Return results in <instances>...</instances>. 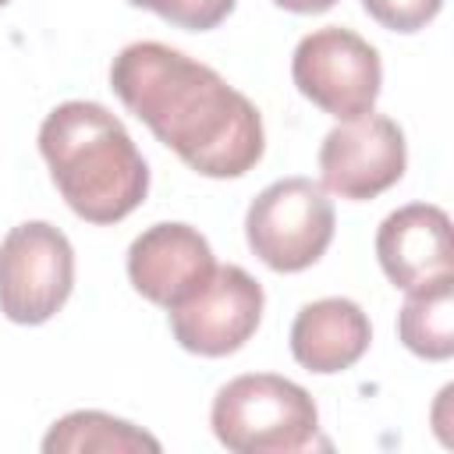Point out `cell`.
I'll use <instances>...</instances> for the list:
<instances>
[{"label":"cell","instance_id":"obj_15","mask_svg":"<svg viewBox=\"0 0 454 454\" xmlns=\"http://www.w3.org/2000/svg\"><path fill=\"white\" fill-rule=\"evenodd\" d=\"M362 7L390 32H419L440 14L443 0H362Z\"/></svg>","mask_w":454,"mask_h":454},{"label":"cell","instance_id":"obj_12","mask_svg":"<svg viewBox=\"0 0 454 454\" xmlns=\"http://www.w3.org/2000/svg\"><path fill=\"white\" fill-rule=\"evenodd\" d=\"M397 337L411 355L429 362L454 355V273L408 291L397 312Z\"/></svg>","mask_w":454,"mask_h":454},{"label":"cell","instance_id":"obj_10","mask_svg":"<svg viewBox=\"0 0 454 454\" xmlns=\"http://www.w3.org/2000/svg\"><path fill=\"white\" fill-rule=\"evenodd\" d=\"M376 259L387 280L401 291H415L454 273L450 216L433 202H408L394 209L376 231Z\"/></svg>","mask_w":454,"mask_h":454},{"label":"cell","instance_id":"obj_8","mask_svg":"<svg viewBox=\"0 0 454 454\" xmlns=\"http://www.w3.org/2000/svg\"><path fill=\"white\" fill-rule=\"evenodd\" d=\"M408 145L397 121L383 114H362L355 121H340L323 135L319 145V177L323 192L365 202L383 195L404 177Z\"/></svg>","mask_w":454,"mask_h":454},{"label":"cell","instance_id":"obj_13","mask_svg":"<svg viewBox=\"0 0 454 454\" xmlns=\"http://www.w3.org/2000/svg\"><path fill=\"white\" fill-rule=\"evenodd\" d=\"M43 450L46 454H138V450L160 454V440L128 419L89 408L57 419L43 436Z\"/></svg>","mask_w":454,"mask_h":454},{"label":"cell","instance_id":"obj_7","mask_svg":"<svg viewBox=\"0 0 454 454\" xmlns=\"http://www.w3.org/2000/svg\"><path fill=\"white\" fill-rule=\"evenodd\" d=\"M262 305V284L248 270L227 262L216 266L199 291L167 309V319L174 340L184 351L202 358H223L245 348V340L259 330Z\"/></svg>","mask_w":454,"mask_h":454},{"label":"cell","instance_id":"obj_11","mask_svg":"<svg viewBox=\"0 0 454 454\" xmlns=\"http://www.w3.org/2000/svg\"><path fill=\"white\" fill-rule=\"evenodd\" d=\"M372 340L369 316L351 298H319L298 309L291 323V355L301 369L330 376L351 369Z\"/></svg>","mask_w":454,"mask_h":454},{"label":"cell","instance_id":"obj_6","mask_svg":"<svg viewBox=\"0 0 454 454\" xmlns=\"http://www.w3.org/2000/svg\"><path fill=\"white\" fill-rule=\"evenodd\" d=\"M74 287V248L46 220H25L0 241V312L11 323L53 319Z\"/></svg>","mask_w":454,"mask_h":454},{"label":"cell","instance_id":"obj_5","mask_svg":"<svg viewBox=\"0 0 454 454\" xmlns=\"http://www.w3.org/2000/svg\"><path fill=\"white\" fill-rule=\"evenodd\" d=\"M291 78L298 92L337 121L369 114L380 99L383 64L369 39L351 28L323 25L298 39L291 57Z\"/></svg>","mask_w":454,"mask_h":454},{"label":"cell","instance_id":"obj_4","mask_svg":"<svg viewBox=\"0 0 454 454\" xmlns=\"http://www.w3.org/2000/svg\"><path fill=\"white\" fill-rule=\"evenodd\" d=\"M333 202L312 177H280L266 184L245 213L248 248L277 273H301L319 262L333 241Z\"/></svg>","mask_w":454,"mask_h":454},{"label":"cell","instance_id":"obj_14","mask_svg":"<svg viewBox=\"0 0 454 454\" xmlns=\"http://www.w3.org/2000/svg\"><path fill=\"white\" fill-rule=\"evenodd\" d=\"M131 7H145L153 14H160L163 21L188 28V32H209L216 28L238 0H128Z\"/></svg>","mask_w":454,"mask_h":454},{"label":"cell","instance_id":"obj_9","mask_svg":"<svg viewBox=\"0 0 454 454\" xmlns=\"http://www.w3.org/2000/svg\"><path fill=\"white\" fill-rule=\"evenodd\" d=\"M216 270L213 248L202 231L192 223H153L128 248V280L131 287L163 309H174L192 291H199Z\"/></svg>","mask_w":454,"mask_h":454},{"label":"cell","instance_id":"obj_17","mask_svg":"<svg viewBox=\"0 0 454 454\" xmlns=\"http://www.w3.org/2000/svg\"><path fill=\"white\" fill-rule=\"evenodd\" d=\"M7 4H11V0H0V7H7Z\"/></svg>","mask_w":454,"mask_h":454},{"label":"cell","instance_id":"obj_16","mask_svg":"<svg viewBox=\"0 0 454 454\" xmlns=\"http://www.w3.org/2000/svg\"><path fill=\"white\" fill-rule=\"evenodd\" d=\"M277 7H284V11H291V14H323V11H330L337 0H273Z\"/></svg>","mask_w":454,"mask_h":454},{"label":"cell","instance_id":"obj_3","mask_svg":"<svg viewBox=\"0 0 454 454\" xmlns=\"http://www.w3.org/2000/svg\"><path fill=\"white\" fill-rule=\"evenodd\" d=\"M209 426L234 454H291L316 443L319 408L287 376L245 372L216 390Z\"/></svg>","mask_w":454,"mask_h":454},{"label":"cell","instance_id":"obj_1","mask_svg":"<svg viewBox=\"0 0 454 454\" xmlns=\"http://www.w3.org/2000/svg\"><path fill=\"white\" fill-rule=\"evenodd\" d=\"M110 89L202 177H241L262 160L266 131L255 103L167 43L124 46L110 64Z\"/></svg>","mask_w":454,"mask_h":454},{"label":"cell","instance_id":"obj_2","mask_svg":"<svg viewBox=\"0 0 454 454\" xmlns=\"http://www.w3.org/2000/svg\"><path fill=\"white\" fill-rule=\"evenodd\" d=\"M39 153L74 216L117 223L149 192V167L128 128L92 99H67L39 124Z\"/></svg>","mask_w":454,"mask_h":454}]
</instances>
